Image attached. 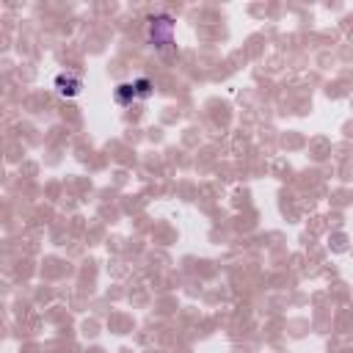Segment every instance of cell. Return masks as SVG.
<instances>
[{
    "instance_id": "1",
    "label": "cell",
    "mask_w": 353,
    "mask_h": 353,
    "mask_svg": "<svg viewBox=\"0 0 353 353\" xmlns=\"http://www.w3.org/2000/svg\"><path fill=\"white\" fill-rule=\"evenodd\" d=\"M149 44L157 52H165L174 44V19L168 14H157L149 19Z\"/></svg>"
},
{
    "instance_id": "2",
    "label": "cell",
    "mask_w": 353,
    "mask_h": 353,
    "mask_svg": "<svg viewBox=\"0 0 353 353\" xmlns=\"http://www.w3.org/2000/svg\"><path fill=\"white\" fill-rule=\"evenodd\" d=\"M149 97H152V80H146V77H138L132 83H121L113 91V99L119 105H132L135 99H149Z\"/></svg>"
},
{
    "instance_id": "3",
    "label": "cell",
    "mask_w": 353,
    "mask_h": 353,
    "mask_svg": "<svg viewBox=\"0 0 353 353\" xmlns=\"http://www.w3.org/2000/svg\"><path fill=\"white\" fill-rule=\"evenodd\" d=\"M80 88H83V80H80L77 74H72V72H61V74L55 77V91H58L61 97H66V99L77 97Z\"/></svg>"
}]
</instances>
